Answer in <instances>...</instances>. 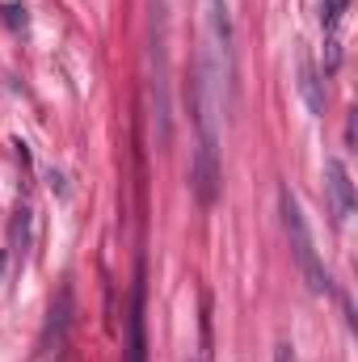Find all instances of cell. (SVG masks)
<instances>
[{
	"label": "cell",
	"mask_w": 358,
	"mask_h": 362,
	"mask_svg": "<svg viewBox=\"0 0 358 362\" xmlns=\"http://www.w3.org/2000/svg\"><path fill=\"white\" fill-rule=\"evenodd\" d=\"M194 105H198V160H194V189L198 202L211 206L219 194V135H215V93H211V64L202 59L198 85H194Z\"/></svg>",
	"instance_id": "1"
},
{
	"label": "cell",
	"mask_w": 358,
	"mask_h": 362,
	"mask_svg": "<svg viewBox=\"0 0 358 362\" xmlns=\"http://www.w3.org/2000/svg\"><path fill=\"white\" fill-rule=\"evenodd\" d=\"M278 206H282V228H287L291 253H295V262H299V274H304L308 291H312V295H325L333 282H329V270H325V262L316 257V245H312L308 219H304V211H299V202H295V194H291L287 185L278 189Z\"/></svg>",
	"instance_id": "2"
},
{
	"label": "cell",
	"mask_w": 358,
	"mask_h": 362,
	"mask_svg": "<svg viewBox=\"0 0 358 362\" xmlns=\"http://www.w3.org/2000/svg\"><path fill=\"white\" fill-rule=\"evenodd\" d=\"M144 266L135 270V291H131V312H127V346L122 362H148V325H144Z\"/></svg>",
	"instance_id": "3"
},
{
	"label": "cell",
	"mask_w": 358,
	"mask_h": 362,
	"mask_svg": "<svg viewBox=\"0 0 358 362\" xmlns=\"http://www.w3.org/2000/svg\"><path fill=\"white\" fill-rule=\"evenodd\" d=\"M68 329H72V291L64 286V291L55 295L51 312H47V329H42V341H38L42 358H59V354H64V346H68Z\"/></svg>",
	"instance_id": "4"
},
{
	"label": "cell",
	"mask_w": 358,
	"mask_h": 362,
	"mask_svg": "<svg viewBox=\"0 0 358 362\" xmlns=\"http://www.w3.org/2000/svg\"><path fill=\"white\" fill-rule=\"evenodd\" d=\"M325 189H329L333 219L346 223L350 211H354V181H350V169H346L342 160H325Z\"/></svg>",
	"instance_id": "5"
},
{
	"label": "cell",
	"mask_w": 358,
	"mask_h": 362,
	"mask_svg": "<svg viewBox=\"0 0 358 362\" xmlns=\"http://www.w3.org/2000/svg\"><path fill=\"white\" fill-rule=\"evenodd\" d=\"M299 89H304V101H308V110H312V114H325V97H321L316 68H312V59H308V55L299 59Z\"/></svg>",
	"instance_id": "6"
},
{
	"label": "cell",
	"mask_w": 358,
	"mask_h": 362,
	"mask_svg": "<svg viewBox=\"0 0 358 362\" xmlns=\"http://www.w3.org/2000/svg\"><path fill=\"white\" fill-rule=\"evenodd\" d=\"M207 17H211V30H215L219 47L228 51V47H232V17H228V0H207Z\"/></svg>",
	"instance_id": "7"
},
{
	"label": "cell",
	"mask_w": 358,
	"mask_h": 362,
	"mask_svg": "<svg viewBox=\"0 0 358 362\" xmlns=\"http://www.w3.org/2000/svg\"><path fill=\"white\" fill-rule=\"evenodd\" d=\"M342 13H346V0H321V21H325L329 30H337Z\"/></svg>",
	"instance_id": "8"
},
{
	"label": "cell",
	"mask_w": 358,
	"mask_h": 362,
	"mask_svg": "<svg viewBox=\"0 0 358 362\" xmlns=\"http://www.w3.org/2000/svg\"><path fill=\"white\" fill-rule=\"evenodd\" d=\"M274 362H295V354H291V346H278V354H274Z\"/></svg>",
	"instance_id": "9"
}]
</instances>
